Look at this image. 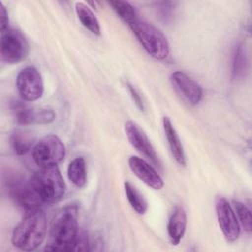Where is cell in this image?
<instances>
[{"label": "cell", "mask_w": 252, "mask_h": 252, "mask_svg": "<svg viewBox=\"0 0 252 252\" xmlns=\"http://www.w3.org/2000/svg\"><path fill=\"white\" fill-rule=\"evenodd\" d=\"M30 183L42 205L58 202L66 191L64 178L57 165L40 167L30 178Z\"/></svg>", "instance_id": "obj_3"}, {"label": "cell", "mask_w": 252, "mask_h": 252, "mask_svg": "<svg viewBox=\"0 0 252 252\" xmlns=\"http://www.w3.org/2000/svg\"><path fill=\"white\" fill-rule=\"evenodd\" d=\"M143 48L158 60L165 59L170 51L166 36L156 26L139 17L127 24Z\"/></svg>", "instance_id": "obj_4"}, {"label": "cell", "mask_w": 252, "mask_h": 252, "mask_svg": "<svg viewBox=\"0 0 252 252\" xmlns=\"http://www.w3.org/2000/svg\"><path fill=\"white\" fill-rule=\"evenodd\" d=\"M29 53V43L25 35L17 29L9 28L1 32V60L7 64H17Z\"/></svg>", "instance_id": "obj_7"}, {"label": "cell", "mask_w": 252, "mask_h": 252, "mask_svg": "<svg viewBox=\"0 0 252 252\" xmlns=\"http://www.w3.org/2000/svg\"><path fill=\"white\" fill-rule=\"evenodd\" d=\"M128 164L131 171L151 188L160 190L163 187L164 182L161 176L142 158L138 156H131L128 159Z\"/></svg>", "instance_id": "obj_13"}, {"label": "cell", "mask_w": 252, "mask_h": 252, "mask_svg": "<svg viewBox=\"0 0 252 252\" xmlns=\"http://www.w3.org/2000/svg\"><path fill=\"white\" fill-rule=\"evenodd\" d=\"M67 174L69 180L77 187L82 188L87 182L86 161L82 157H77L68 165Z\"/></svg>", "instance_id": "obj_18"}, {"label": "cell", "mask_w": 252, "mask_h": 252, "mask_svg": "<svg viewBox=\"0 0 252 252\" xmlns=\"http://www.w3.org/2000/svg\"><path fill=\"white\" fill-rule=\"evenodd\" d=\"M233 207L235 215L238 217V222L241 224V226L246 232H250L252 229V219L250 209L245 204L239 201H234Z\"/></svg>", "instance_id": "obj_22"}, {"label": "cell", "mask_w": 252, "mask_h": 252, "mask_svg": "<svg viewBox=\"0 0 252 252\" xmlns=\"http://www.w3.org/2000/svg\"><path fill=\"white\" fill-rule=\"evenodd\" d=\"M89 249V239L87 234L84 231H79L74 251H87Z\"/></svg>", "instance_id": "obj_25"}, {"label": "cell", "mask_w": 252, "mask_h": 252, "mask_svg": "<svg viewBox=\"0 0 252 252\" xmlns=\"http://www.w3.org/2000/svg\"><path fill=\"white\" fill-rule=\"evenodd\" d=\"M65 154V146L56 135L44 136L32 149L33 161L39 168L57 165L63 160Z\"/></svg>", "instance_id": "obj_6"}, {"label": "cell", "mask_w": 252, "mask_h": 252, "mask_svg": "<svg viewBox=\"0 0 252 252\" xmlns=\"http://www.w3.org/2000/svg\"><path fill=\"white\" fill-rule=\"evenodd\" d=\"M124 191L126 198L133 210L139 215H144L148 210V203L144 196L129 181L124 182Z\"/></svg>", "instance_id": "obj_19"}, {"label": "cell", "mask_w": 252, "mask_h": 252, "mask_svg": "<svg viewBox=\"0 0 252 252\" xmlns=\"http://www.w3.org/2000/svg\"><path fill=\"white\" fill-rule=\"evenodd\" d=\"M125 134L130 144L143 156L149 158L155 165L160 167L158 157L145 132L134 121H127L124 125Z\"/></svg>", "instance_id": "obj_11"}, {"label": "cell", "mask_w": 252, "mask_h": 252, "mask_svg": "<svg viewBox=\"0 0 252 252\" xmlns=\"http://www.w3.org/2000/svg\"><path fill=\"white\" fill-rule=\"evenodd\" d=\"M127 88L129 90V93L131 94V97L132 99L134 100L136 106L141 110V111H144L145 109V106H144V102H143V99L141 97V94H139V92L136 90V88L131 85L130 83H127Z\"/></svg>", "instance_id": "obj_23"}, {"label": "cell", "mask_w": 252, "mask_h": 252, "mask_svg": "<svg viewBox=\"0 0 252 252\" xmlns=\"http://www.w3.org/2000/svg\"><path fill=\"white\" fill-rule=\"evenodd\" d=\"M247 66H248V60H247L245 48L242 44H240L236 47L233 55V61H232L233 78L234 79L242 78L247 71Z\"/></svg>", "instance_id": "obj_20"}, {"label": "cell", "mask_w": 252, "mask_h": 252, "mask_svg": "<svg viewBox=\"0 0 252 252\" xmlns=\"http://www.w3.org/2000/svg\"><path fill=\"white\" fill-rule=\"evenodd\" d=\"M11 111L15 120L22 125L32 123L47 124L55 119V113L51 109L31 107L24 101H13L11 103Z\"/></svg>", "instance_id": "obj_10"}, {"label": "cell", "mask_w": 252, "mask_h": 252, "mask_svg": "<svg viewBox=\"0 0 252 252\" xmlns=\"http://www.w3.org/2000/svg\"><path fill=\"white\" fill-rule=\"evenodd\" d=\"M162 126H163V131L171 152V155L175 161L181 165L185 166L186 165V156L184 152L183 145L181 143V140L171 122L169 117L164 116L162 118Z\"/></svg>", "instance_id": "obj_14"}, {"label": "cell", "mask_w": 252, "mask_h": 252, "mask_svg": "<svg viewBox=\"0 0 252 252\" xmlns=\"http://www.w3.org/2000/svg\"><path fill=\"white\" fill-rule=\"evenodd\" d=\"M75 11L81 24L87 30L95 35H100L99 21L88 5L82 2H77L75 4Z\"/></svg>", "instance_id": "obj_16"}, {"label": "cell", "mask_w": 252, "mask_h": 252, "mask_svg": "<svg viewBox=\"0 0 252 252\" xmlns=\"http://www.w3.org/2000/svg\"><path fill=\"white\" fill-rule=\"evenodd\" d=\"M187 225V215L183 207L176 206L172 211L168 223L167 233L172 245H178L183 238Z\"/></svg>", "instance_id": "obj_15"}, {"label": "cell", "mask_w": 252, "mask_h": 252, "mask_svg": "<svg viewBox=\"0 0 252 252\" xmlns=\"http://www.w3.org/2000/svg\"><path fill=\"white\" fill-rule=\"evenodd\" d=\"M0 28L1 32H4L9 29V18H8V12L2 2H0Z\"/></svg>", "instance_id": "obj_26"}, {"label": "cell", "mask_w": 252, "mask_h": 252, "mask_svg": "<svg viewBox=\"0 0 252 252\" xmlns=\"http://www.w3.org/2000/svg\"><path fill=\"white\" fill-rule=\"evenodd\" d=\"M16 85L21 98L28 102L39 99L44 92L42 77L33 66H28L18 73Z\"/></svg>", "instance_id": "obj_8"}, {"label": "cell", "mask_w": 252, "mask_h": 252, "mask_svg": "<svg viewBox=\"0 0 252 252\" xmlns=\"http://www.w3.org/2000/svg\"><path fill=\"white\" fill-rule=\"evenodd\" d=\"M170 82L177 94L190 105H197L203 96L201 86L181 71L170 75Z\"/></svg>", "instance_id": "obj_12"}, {"label": "cell", "mask_w": 252, "mask_h": 252, "mask_svg": "<svg viewBox=\"0 0 252 252\" xmlns=\"http://www.w3.org/2000/svg\"><path fill=\"white\" fill-rule=\"evenodd\" d=\"M77 219L76 205H68L60 209L52 219L44 249L46 251H74L79 234Z\"/></svg>", "instance_id": "obj_1"}, {"label": "cell", "mask_w": 252, "mask_h": 252, "mask_svg": "<svg viewBox=\"0 0 252 252\" xmlns=\"http://www.w3.org/2000/svg\"><path fill=\"white\" fill-rule=\"evenodd\" d=\"M108 4L109 6H111L112 10L116 13V15L127 24L139 15L137 10L128 2L109 1Z\"/></svg>", "instance_id": "obj_21"}, {"label": "cell", "mask_w": 252, "mask_h": 252, "mask_svg": "<svg viewBox=\"0 0 252 252\" xmlns=\"http://www.w3.org/2000/svg\"><path fill=\"white\" fill-rule=\"evenodd\" d=\"M216 214L224 237L230 242L236 241L240 235V225L233 208L225 198H217Z\"/></svg>", "instance_id": "obj_9"}, {"label": "cell", "mask_w": 252, "mask_h": 252, "mask_svg": "<svg viewBox=\"0 0 252 252\" xmlns=\"http://www.w3.org/2000/svg\"><path fill=\"white\" fill-rule=\"evenodd\" d=\"M35 137L34 135L27 130H17L11 137V145L14 152L19 155H26L34 147Z\"/></svg>", "instance_id": "obj_17"}, {"label": "cell", "mask_w": 252, "mask_h": 252, "mask_svg": "<svg viewBox=\"0 0 252 252\" xmlns=\"http://www.w3.org/2000/svg\"><path fill=\"white\" fill-rule=\"evenodd\" d=\"M157 4V9L160 14V17H162L164 20H167L168 18H170L169 15H171L172 13V6L173 4L171 2H159V3H156Z\"/></svg>", "instance_id": "obj_24"}, {"label": "cell", "mask_w": 252, "mask_h": 252, "mask_svg": "<svg viewBox=\"0 0 252 252\" xmlns=\"http://www.w3.org/2000/svg\"><path fill=\"white\" fill-rule=\"evenodd\" d=\"M47 232L45 213L41 209L27 212L23 220L15 226L12 244L23 251H32L42 244Z\"/></svg>", "instance_id": "obj_2"}, {"label": "cell", "mask_w": 252, "mask_h": 252, "mask_svg": "<svg viewBox=\"0 0 252 252\" xmlns=\"http://www.w3.org/2000/svg\"><path fill=\"white\" fill-rule=\"evenodd\" d=\"M4 182L10 198L19 207L27 212L40 209L42 204L32 188L30 179H26L18 172H11L6 175Z\"/></svg>", "instance_id": "obj_5"}]
</instances>
